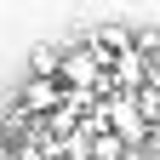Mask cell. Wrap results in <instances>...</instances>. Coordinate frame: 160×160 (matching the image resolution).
I'll return each mask as SVG.
<instances>
[{"label":"cell","instance_id":"1","mask_svg":"<svg viewBox=\"0 0 160 160\" xmlns=\"http://www.w3.org/2000/svg\"><path fill=\"white\" fill-rule=\"evenodd\" d=\"M92 114L103 120V132H114L126 149H143V137H149V126H143V114H137V103H132V92H103L92 103Z\"/></svg>","mask_w":160,"mask_h":160},{"label":"cell","instance_id":"2","mask_svg":"<svg viewBox=\"0 0 160 160\" xmlns=\"http://www.w3.org/2000/svg\"><path fill=\"white\" fill-rule=\"evenodd\" d=\"M63 86H80V92H97L103 97L109 92V80H103V57H97L92 46H69L63 57H57V69H52Z\"/></svg>","mask_w":160,"mask_h":160},{"label":"cell","instance_id":"3","mask_svg":"<svg viewBox=\"0 0 160 160\" xmlns=\"http://www.w3.org/2000/svg\"><path fill=\"white\" fill-rule=\"evenodd\" d=\"M57 103H63V80H57V74H29V86H23V103H17V109H23V114H52Z\"/></svg>","mask_w":160,"mask_h":160}]
</instances>
